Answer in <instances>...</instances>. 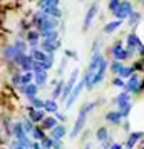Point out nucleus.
Here are the masks:
<instances>
[{
    "label": "nucleus",
    "mask_w": 144,
    "mask_h": 149,
    "mask_svg": "<svg viewBox=\"0 0 144 149\" xmlns=\"http://www.w3.org/2000/svg\"><path fill=\"white\" fill-rule=\"evenodd\" d=\"M107 61L106 59H102V61L99 62V65H97V69L94 70V74H92V77L89 79V82L86 84V87L87 89H92L94 86H97V84H101V82L104 81V75H106V70H107Z\"/></svg>",
    "instance_id": "nucleus-1"
},
{
    "label": "nucleus",
    "mask_w": 144,
    "mask_h": 149,
    "mask_svg": "<svg viewBox=\"0 0 144 149\" xmlns=\"http://www.w3.org/2000/svg\"><path fill=\"white\" fill-rule=\"evenodd\" d=\"M124 89H126L129 94H139V92L143 91V82L139 79V75L131 74L129 77H127V82L124 84Z\"/></svg>",
    "instance_id": "nucleus-2"
},
{
    "label": "nucleus",
    "mask_w": 144,
    "mask_h": 149,
    "mask_svg": "<svg viewBox=\"0 0 144 149\" xmlns=\"http://www.w3.org/2000/svg\"><path fill=\"white\" fill-rule=\"evenodd\" d=\"M86 87V81H84V77L81 79V82H76V86H74V89L70 91V94H69V97L65 99V109H70L72 106H74V102L77 101V97L81 95V92H82V89Z\"/></svg>",
    "instance_id": "nucleus-3"
},
{
    "label": "nucleus",
    "mask_w": 144,
    "mask_h": 149,
    "mask_svg": "<svg viewBox=\"0 0 144 149\" xmlns=\"http://www.w3.org/2000/svg\"><path fill=\"white\" fill-rule=\"evenodd\" d=\"M131 12H132V5H131V2H127V0H121V3L117 5V8L112 12V14H114V17L119 19V20H126V19L129 17Z\"/></svg>",
    "instance_id": "nucleus-4"
},
{
    "label": "nucleus",
    "mask_w": 144,
    "mask_h": 149,
    "mask_svg": "<svg viewBox=\"0 0 144 149\" xmlns=\"http://www.w3.org/2000/svg\"><path fill=\"white\" fill-rule=\"evenodd\" d=\"M77 77H79V70L77 69H74L72 72H70V77H69V81L67 82H64V87H62V94L61 97L65 101L69 97V94H70V91L74 89V86H76V82H77Z\"/></svg>",
    "instance_id": "nucleus-5"
},
{
    "label": "nucleus",
    "mask_w": 144,
    "mask_h": 149,
    "mask_svg": "<svg viewBox=\"0 0 144 149\" xmlns=\"http://www.w3.org/2000/svg\"><path fill=\"white\" fill-rule=\"evenodd\" d=\"M35 25H37V30H39V32L52 30V29H57V27H59V19H54V17H45V19L39 20Z\"/></svg>",
    "instance_id": "nucleus-6"
},
{
    "label": "nucleus",
    "mask_w": 144,
    "mask_h": 149,
    "mask_svg": "<svg viewBox=\"0 0 144 149\" xmlns=\"http://www.w3.org/2000/svg\"><path fill=\"white\" fill-rule=\"evenodd\" d=\"M86 119H87V114L82 112V111H79V116H77V121L74 124V129L70 131V139H76L77 136L82 132L84 126H86Z\"/></svg>",
    "instance_id": "nucleus-7"
},
{
    "label": "nucleus",
    "mask_w": 144,
    "mask_h": 149,
    "mask_svg": "<svg viewBox=\"0 0 144 149\" xmlns=\"http://www.w3.org/2000/svg\"><path fill=\"white\" fill-rule=\"evenodd\" d=\"M40 49L44 52H47V54H54L57 49L61 47V40L59 39H55V40H47V39H42L40 42Z\"/></svg>",
    "instance_id": "nucleus-8"
},
{
    "label": "nucleus",
    "mask_w": 144,
    "mask_h": 149,
    "mask_svg": "<svg viewBox=\"0 0 144 149\" xmlns=\"http://www.w3.org/2000/svg\"><path fill=\"white\" fill-rule=\"evenodd\" d=\"M67 134V127L64 126V122H57L54 127L50 129V139H64Z\"/></svg>",
    "instance_id": "nucleus-9"
},
{
    "label": "nucleus",
    "mask_w": 144,
    "mask_h": 149,
    "mask_svg": "<svg viewBox=\"0 0 144 149\" xmlns=\"http://www.w3.org/2000/svg\"><path fill=\"white\" fill-rule=\"evenodd\" d=\"M27 112H29V119L34 122V124H39V122L45 117V111H44V109H34L32 106L27 107Z\"/></svg>",
    "instance_id": "nucleus-10"
},
{
    "label": "nucleus",
    "mask_w": 144,
    "mask_h": 149,
    "mask_svg": "<svg viewBox=\"0 0 144 149\" xmlns=\"http://www.w3.org/2000/svg\"><path fill=\"white\" fill-rule=\"evenodd\" d=\"M97 10H99V5L97 3H92L89 7L87 15H86V20H84V30H87L90 27V24L94 22V19H96V15H97Z\"/></svg>",
    "instance_id": "nucleus-11"
},
{
    "label": "nucleus",
    "mask_w": 144,
    "mask_h": 149,
    "mask_svg": "<svg viewBox=\"0 0 144 149\" xmlns=\"http://www.w3.org/2000/svg\"><path fill=\"white\" fill-rule=\"evenodd\" d=\"M141 44H143L141 39H139L134 32H131V34L127 35V52H129V54H134V52H136V47H139Z\"/></svg>",
    "instance_id": "nucleus-12"
},
{
    "label": "nucleus",
    "mask_w": 144,
    "mask_h": 149,
    "mask_svg": "<svg viewBox=\"0 0 144 149\" xmlns=\"http://www.w3.org/2000/svg\"><path fill=\"white\" fill-rule=\"evenodd\" d=\"M19 89L24 92V95L27 97V101L29 99H32V97H35L37 92H39V87L35 86L34 82H30V84H27V86H19Z\"/></svg>",
    "instance_id": "nucleus-13"
},
{
    "label": "nucleus",
    "mask_w": 144,
    "mask_h": 149,
    "mask_svg": "<svg viewBox=\"0 0 144 149\" xmlns=\"http://www.w3.org/2000/svg\"><path fill=\"white\" fill-rule=\"evenodd\" d=\"M143 139V131H134V132H131L129 137H127V141H126V149H134L137 142Z\"/></svg>",
    "instance_id": "nucleus-14"
},
{
    "label": "nucleus",
    "mask_w": 144,
    "mask_h": 149,
    "mask_svg": "<svg viewBox=\"0 0 144 149\" xmlns=\"http://www.w3.org/2000/svg\"><path fill=\"white\" fill-rule=\"evenodd\" d=\"M49 81V75H47V70H39V72H34V84L37 87H44Z\"/></svg>",
    "instance_id": "nucleus-15"
},
{
    "label": "nucleus",
    "mask_w": 144,
    "mask_h": 149,
    "mask_svg": "<svg viewBox=\"0 0 144 149\" xmlns=\"http://www.w3.org/2000/svg\"><path fill=\"white\" fill-rule=\"evenodd\" d=\"M25 42H27L32 49L39 47V42H40V34H39V30H30V32H27V40Z\"/></svg>",
    "instance_id": "nucleus-16"
},
{
    "label": "nucleus",
    "mask_w": 144,
    "mask_h": 149,
    "mask_svg": "<svg viewBox=\"0 0 144 149\" xmlns=\"http://www.w3.org/2000/svg\"><path fill=\"white\" fill-rule=\"evenodd\" d=\"M20 54H22V52H19L14 45H7V47L3 49V59L8 61V62H14L15 57H17V55H20Z\"/></svg>",
    "instance_id": "nucleus-17"
},
{
    "label": "nucleus",
    "mask_w": 144,
    "mask_h": 149,
    "mask_svg": "<svg viewBox=\"0 0 144 149\" xmlns=\"http://www.w3.org/2000/svg\"><path fill=\"white\" fill-rule=\"evenodd\" d=\"M10 134L14 136V139H20L25 136V131L22 127V122H12L10 126Z\"/></svg>",
    "instance_id": "nucleus-18"
},
{
    "label": "nucleus",
    "mask_w": 144,
    "mask_h": 149,
    "mask_svg": "<svg viewBox=\"0 0 144 149\" xmlns=\"http://www.w3.org/2000/svg\"><path fill=\"white\" fill-rule=\"evenodd\" d=\"M57 122H59V121H57V119L54 117V114H52V116H45V117L39 122V124H40V127L44 129V131H50V129L57 124Z\"/></svg>",
    "instance_id": "nucleus-19"
},
{
    "label": "nucleus",
    "mask_w": 144,
    "mask_h": 149,
    "mask_svg": "<svg viewBox=\"0 0 144 149\" xmlns=\"http://www.w3.org/2000/svg\"><path fill=\"white\" fill-rule=\"evenodd\" d=\"M106 121L111 122V124H114V126H119V124L122 122V117L119 114V111H109V112L106 114Z\"/></svg>",
    "instance_id": "nucleus-20"
},
{
    "label": "nucleus",
    "mask_w": 144,
    "mask_h": 149,
    "mask_svg": "<svg viewBox=\"0 0 144 149\" xmlns=\"http://www.w3.org/2000/svg\"><path fill=\"white\" fill-rule=\"evenodd\" d=\"M29 136L32 137V141H39V142H40L47 134H45V131H44L40 126H34V129L30 131V134H29Z\"/></svg>",
    "instance_id": "nucleus-21"
},
{
    "label": "nucleus",
    "mask_w": 144,
    "mask_h": 149,
    "mask_svg": "<svg viewBox=\"0 0 144 149\" xmlns=\"http://www.w3.org/2000/svg\"><path fill=\"white\" fill-rule=\"evenodd\" d=\"M121 25H122V20H119V19H116V20H112V22H107V24L104 25V34H112V32H116Z\"/></svg>",
    "instance_id": "nucleus-22"
},
{
    "label": "nucleus",
    "mask_w": 144,
    "mask_h": 149,
    "mask_svg": "<svg viewBox=\"0 0 144 149\" xmlns=\"http://www.w3.org/2000/svg\"><path fill=\"white\" fill-rule=\"evenodd\" d=\"M30 57L34 59V61H39V62H44L45 59H47V52H44L42 49L39 47H35L30 50Z\"/></svg>",
    "instance_id": "nucleus-23"
},
{
    "label": "nucleus",
    "mask_w": 144,
    "mask_h": 149,
    "mask_svg": "<svg viewBox=\"0 0 144 149\" xmlns=\"http://www.w3.org/2000/svg\"><path fill=\"white\" fill-rule=\"evenodd\" d=\"M127 102H131V94L127 92V91L121 92V94H119L116 99H114V104H117V107H121V106L127 104Z\"/></svg>",
    "instance_id": "nucleus-24"
},
{
    "label": "nucleus",
    "mask_w": 144,
    "mask_h": 149,
    "mask_svg": "<svg viewBox=\"0 0 144 149\" xmlns=\"http://www.w3.org/2000/svg\"><path fill=\"white\" fill-rule=\"evenodd\" d=\"M44 111L45 112H52V114H54L55 111H59L57 109V101L55 99H45L44 101Z\"/></svg>",
    "instance_id": "nucleus-25"
},
{
    "label": "nucleus",
    "mask_w": 144,
    "mask_h": 149,
    "mask_svg": "<svg viewBox=\"0 0 144 149\" xmlns=\"http://www.w3.org/2000/svg\"><path fill=\"white\" fill-rule=\"evenodd\" d=\"M39 34H40L42 39H47V40H55V39H59V32H57V29L45 30V32H39Z\"/></svg>",
    "instance_id": "nucleus-26"
},
{
    "label": "nucleus",
    "mask_w": 144,
    "mask_h": 149,
    "mask_svg": "<svg viewBox=\"0 0 144 149\" xmlns=\"http://www.w3.org/2000/svg\"><path fill=\"white\" fill-rule=\"evenodd\" d=\"M45 14L49 15V17H54V19H61L62 17V12L59 7H47V8H42Z\"/></svg>",
    "instance_id": "nucleus-27"
},
{
    "label": "nucleus",
    "mask_w": 144,
    "mask_h": 149,
    "mask_svg": "<svg viewBox=\"0 0 144 149\" xmlns=\"http://www.w3.org/2000/svg\"><path fill=\"white\" fill-rule=\"evenodd\" d=\"M131 111H132V102H127V104H124V106L119 107V114H121L122 119H127L131 114Z\"/></svg>",
    "instance_id": "nucleus-28"
},
{
    "label": "nucleus",
    "mask_w": 144,
    "mask_h": 149,
    "mask_svg": "<svg viewBox=\"0 0 144 149\" xmlns=\"http://www.w3.org/2000/svg\"><path fill=\"white\" fill-rule=\"evenodd\" d=\"M109 137V131H107V127H99L96 131V139L99 142H102V141H106Z\"/></svg>",
    "instance_id": "nucleus-29"
},
{
    "label": "nucleus",
    "mask_w": 144,
    "mask_h": 149,
    "mask_svg": "<svg viewBox=\"0 0 144 149\" xmlns=\"http://www.w3.org/2000/svg\"><path fill=\"white\" fill-rule=\"evenodd\" d=\"M59 0H39V8H47V7H59Z\"/></svg>",
    "instance_id": "nucleus-30"
},
{
    "label": "nucleus",
    "mask_w": 144,
    "mask_h": 149,
    "mask_svg": "<svg viewBox=\"0 0 144 149\" xmlns=\"http://www.w3.org/2000/svg\"><path fill=\"white\" fill-rule=\"evenodd\" d=\"M112 57H114V61H119V62H122V61H126V59H129L131 57V54L129 52H127V49H121V50H119V52H117V54H114L112 55Z\"/></svg>",
    "instance_id": "nucleus-31"
},
{
    "label": "nucleus",
    "mask_w": 144,
    "mask_h": 149,
    "mask_svg": "<svg viewBox=\"0 0 144 149\" xmlns=\"http://www.w3.org/2000/svg\"><path fill=\"white\" fill-rule=\"evenodd\" d=\"M32 81H34V72H32V70L20 74V86H27V84H30Z\"/></svg>",
    "instance_id": "nucleus-32"
},
{
    "label": "nucleus",
    "mask_w": 144,
    "mask_h": 149,
    "mask_svg": "<svg viewBox=\"0 0 144 149\" xmlns=\"http://www.w3.org/2000/svg\"><path fill=\"white\" fill-rule=\"evenodd\" d=\"M62 87H64V81H59L54 84V91H52V99H59L62 94Z\"/></svg>",
    "instance_id": "nucleus-33"
},
{
    "label": "nucleus",
    "mask_w": 144,
    "mask_h": 149,
    "mask_svg": "<svg viewBox=\"0 0 144 149\" xmlns=\"http://www.w3.org/2000/svg\"><path fill=\"white\" fill-rule=\"evenodd\" d=\"M34 122L30 121V119H29V117H25V119H24V121H22V127H24V131H25V134H30V131H32V129H34Z\"/></svg>",
    "instance_id": "nucleus-34"
},
{
    "label": "nucleus",
    "mask_w": 144,
    "mask_h": 149,
    "mask_svg": "<svg viewBox=\"0 0 144 149\" xmlns=\"http://www.w3.org/2000/svg\"><path fill=\"white\" fill-rule=\"evenodd\" d=\"M29 102H30V106L34 109H44V99H39L37 95L32 97V99H29Z\"/></svg>",
    "instance_id": "nucleus-35"
},
{
    "label": "nucleus",
    "mask_w": 144,
    "mask_h": 149,
    "mask_svg": "<svg viewBox=\"0 0 144 149\" xmlns=\"http://www.w3.org/2000/svg\"><path fill=\"white\" fill-rule=\"evenodd\" d=\"M122 67H124V64L119 61H114L111 64V70H112V74H116V75H119V72L122 70Z\"/></svg>",
    "instance_id": "nucleus-36"
},
{
    "label": "nucleus",
    "mask_w": 144,
    "mask_h": 149,
    "mask_svg": "<svg viewBox=\"0 0 144 149\" xmlns=\"http://www.w3.org/2000/svg\"><path fill=\"white\" fill-rule=\"evenodd\" d=\"M14 47L17 49L19 52L25 54V52H27V42H25V40H15L14 42Z\"/></svg>",
    "instance_id": "nucleus-37"
},
{
    "label": "nucleus",
    "mask_w": 144,
    "mask_h": 149,
    "mask_svg": "<svg viewBox=\"0 0 144 149\" xmlns=\"http://www.w3.org/2000/svg\"><path fill=\"white\" fill-rule=\"evenodd\" d=\"M127 19H129L131 25H134V27H136V24L141 20V12H134V10H132V12L129 14V17H127Z\"/></svg>",
    "instance_id": "nucleus-38"
},
{
    "label": "nucleus",
    "mask_w": 144,
    "mask_h": 149,
    "mask_svg": "<svg viewBox=\"0 0 144 149\" xmlns=\"http://www.w3.org/2000/svg\"><path fill=\"white\" fill-rule=\"evenodd\" d=\"M131 74H134V69H132V65H129V67H126V65H124L122 70L119 72V77H121V79H127Z\"/></svg>",
    "instance_id": "nucleus-39"
},
{
    "label": "nucleus",
    "mask_w": 144,
    "mask_h": 149,
    "mask_svg": "<svg viewBox=\"0 0 144 149\" xmlns=\"http://www.w3.org/2000/svg\"><path fill=\"white\" fill-rule=\"evenodd\" d=\"M40 148L42 149H52V139H50L49 136H45L40 141Z\"/></svg>",
    "instance_id": "nucleus-40"
},
{
    "label": "nucleus",
    "mask_w": 144,
    "mask_h": 149,
    "mask_svg": "<svg viewBox=\"0 0 144 149\" xmlns=\"http://www.w3.org/2000/svg\"><path fill=\"white\" fill-rule=\"evenodd\" d=\"M96 106H97V102H87V104H84V107L81 109V111L86 112V114H89L90 111H94V109H96Z\"/></svg>",
    "instance_id": "nucleus-41"
},
{
    "label": "nucleus",
    "mask_w": 144,
    "mask_h": 149,
    "mask_svg": "<svg viewBox=\"0 0 144 149\" xmlns=\"http://www.w3.org/2000/svg\"><path fill=\"white\" fill-rule=\"evenodd\" d=\"M12 84H14V87H19L20 86V72H14V75H12Z\"/></svg>",
    "instance_id": "nucleus-42"
},
{
    "label": "nucleus",
    "mask_w": 144,
    "mask_h": 149,
    "mask_svg": "<svg viewBox=\"0 0 144 149\" xmlns=\"http://www.w3.org/2000/svg\"><path fill=\"white\" fill-rule=\"evenodd\" d=\"M112 84H114L116 87H121V89H122L124 84H126V81H124V79H121L119 75H116V77H114V81H112Z\"/></svg>",
    "instance_id": "nucleus-43"
},
{
    "label": "nucleus",
    "mask_w": 144,
    "mask_h": 149,
    "mask_svg": "<svg viewBox=\"0 0 144 149\" xmlns=\"http://www.w3.org/2000/svg\"><path fill=\"white\" fill-rule=\"evenodd\" d=\"M54 117H55L59 122H65V121H67V116L62 114V112H59V111H55V112H54Z\"/></svg>",
    "instance_id": "nucleus-44"
},
{
    "label": "nucleus",
    "mask_w": 144,
    "mask_h": 149,
    "mask_svg": "<svg viewBox=\"0 0 144 149\" xmlns=\"http://www.w3.org/2000/svg\"><path fill=\"white\" fill-rule=\"evenodd\" d=\"M121 49H122V42L119 40V42H116V44L112 45V49H111V54H112V55H114V54H117V52H119Z\"/></svg>",
    "instance_id": "nucleus-45"
},
{
    "label": "nucleus",
    "mask_w": 144,
    "mask_h": 149,
    "mask_svg": "<svg viewBox=\"0 0 144 149\" xmlns=\"http://www.w3.org/2000/svg\"><path fill=\"white\" fill-rule=\"evenodd\" d=\"M62 148H64L62 139H52V149H62Z\"/></svg>",
    "instance_id": "nucleus-46"
},
{
    "label": "nucleus",
    "mask_w": 144,
    "mask_h": 149,
    "mask_svg": "<svg viewBox=\"0 0 144 149\" xmlns=\"http://www.w3.org/2000/svg\"><path fill=\"white\" fill-rule=\"evenodd\" d=\"M119 3H121V0H111V2H109V10H111V12H114Z\"/></svg>",
    "instance_id": "nucleus-47"
},
{
    "label": "nucleus",
    "mask_w": 144,
    "mask_h": 149,
    "mask_svg": "<svg viewBox=\"0 0 144 149\" xmlns=\"http://www.w3.org/2000/svg\"><path fill=\"white\" fill-rule=\"evenodd\" d=\"M132 69H134V72H141V70H143V61H137L136 64H134V65H132Z\"/></svg>",
    "instance_id": "nucleus-48"
},
{
    "label": "nucleus",
    "mask_w": 144,
    "mask_h": 149,
    "mask_svg": "<svg viewBox=\"0 0 144 149\" xmlns=\"http://www.w3.org/2000/svg\"><path fill=\"white\" fill-rule=\"evenodd\" d=\"M109 149H122V144H119V142H112L109 146Z\"/></svg>",
    "instance_id": "nucleus-49"
},
{
    "label": "nucleus",
    "mask_w": 144,
    "mask_h": 149,
    "mask_svg": "<svg viewBox=\"0 0 144 149\" xmlns=\"http://www.w3.org/2000/svg\"><path fill=\"white\" fill-rule=\"evenodd\" d=\"M65 57H72V59H76L77 55H76L74 50H65Z\"/></svg>",
    "instance_id": "nucleus-50"
},
{
    "label": "nucleus",
    "mask_w": 144,
    "mask_h": 149,
    "mask_svg": "<svg viewBox=\"0 0 144 149\" xmlns=\"http://www.w3.org/2000/svg\"><path fill=\"white\" fill-rule=\"evenodd\" d=\"M122 127L126 129V131H129V122H124V124H122Z\"/></svg>",
    "instance_id": "nucleus-51"
},
{
    "label": "nucleus",
    "mask_w": 144,
    "mask_h": 149,
    "mask_svg": "<svg viewBox=\"0 0 144 149\" xmlns=\"http://www.w3.org/2000/svg\"><path fill=\"white\" fill-rule=\"evenodd\" d=\"M14 149H29V148H22V146H17V148H14Z\"/></svg>",
    "instance_id": "nucleus-52"
},
{
    "label": "nucleus",
    "mask_w": 144,
    "mask_h": 149,
    "mask_svg": "<svg viewBox=\"0 0 144 149\" xmlns=\"http://www.w3.org/2000/svg\"><path fill=\"white\" fill-rule=\"evenodd\" d=\"M84 149H90V144H86V148Z\"/></svg>",
    "instance_id": "nucleus-53"
},
{
    "label": "nucleus",
    "mask_w": 144,
    "mask_h": 149,
    "mask_svg": "<svg viewBox=\"0 0 144 149\" xmlns=\"http://www.w3.org/2000/svg\"><path fill=\"white\" fill-rule=\"evenodd\" d=\"M137 2H143V0H137Z\"/></svg>",
    "instance_id": "nucleus-54"
}]
</instances>
